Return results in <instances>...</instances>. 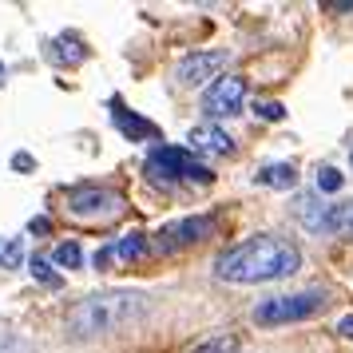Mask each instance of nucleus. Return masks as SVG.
<instances>
[{
	"instance_id": "1",
	"label": "nucleus",
	"mask_w": 353,
	"mask_h": 353,
	"mask_svg": "<svg viewBox=\"0 0 353 353\" xmlns=\"http://www.w3.org/2000/svg\"><path fill=\"white\" fill-rule=\"evenodd\" d=\"M302 266V254L290 239H278V234H254V239L239 242L219 254L214 262V274L223 282H234V286H254V282H278V278H290V274Z\"/></svg>"
},
{
	"instance_id": "2",
	"label": "nucleus",
	"mask_w": 353,
	"mask_h": 353,
	"mask_svg": "<svg viewBox=\"0 0 353 353\" xmlns=\"http://www.w3.org/2000/svg\"><path fill=\"white\" fill-rule=\"evenodd\" d=\"M151 314V298L139 290H103V294H88L68 310V334L72 337H103L115 330H128L135 321H143Z\"/></svg>"
},
{
	"instance_id": "3",
	"label": "nucleus",
	"mask_w": 353,
	"mask_h": 353,
	"mask_svg": "<svg viewBox=\"0 0 353 353\" xmlns=\"http://www.w3.org/2000/svg\"><path fill=\"white\" fill-rule=\"evenodd\" d=\"M143 171H147V179L159 183V187H175V183H210V171L199 163V155L187 151V147H171V143L155 147V151L147 155Z\"/></svg>"
},
{
	"instance_id": "4",
	"label": "nucleus",
	"mask_w": 353,
	"mask_h": 353,
	"mask_svg": "<svg viewBox=\"0 0 353 353\" xmlns=\"http://www.w3.org/2000/svg\"><path fill=\"white\" fill-rule=\"evenodd\" d=\"M330 305L325 290H298V294H274L254 305L258 325H286V321H305Z\"/></svg>"
},
{
	"instance_id": "5",
	"label": "nucleus",
	"mask_w": 353,
	"mask_h": 353,
	"mask_svg": "<svg viewBox=\"0 0 353 353\" xmlns=\"http://www.w3.org/2000/svg\"><path fill=\"white\" fill-rule=\"evenodd\" d=\"M214 226H219L214 214H191V219H179V223L163 226L159 234H155V250H159V254L187 250V246H194V242L210 239V234H214Z\"/></svg>"
},
{
	"instance_id": "6",
	"label": "nucleus",
	"mask_w": 353,
	"mask_h": 353,
	"mask_svg": "<svg viewBox=\"0 0 353 353\" xmlns=\"http://www.w3.org/2000/svg\"><path fill=\"white\" fill-rule=\"evenodd\" d=\"M68 210L76 219H115L123 214V194L112 187H76L68 191Z\"/></svg>"
},
{
	"instance_id": "7",
	"label": "nucleus",
	"mask_w": 353,
	"mask_h": 353,
	"mask_svg": "<svg viewBox=\"0 0 353 353\" xmlns=\"http://www.w3.org/2000/svg\"><path fill=\"white\" fill-rule=\"evenodd\" d=\"M242 99H246V80L242 76H219L203 92V112H207V119H230V115L242 112Z\"/></svg>"
},
{
	"instance_id": "8",
	"label": "nucleus",
	"mask_w": 353,
	"mask_h": 353,
	"mask_svg": "<svg viewBox=\"0 0 353 353\" xmlns=\"http://www.w3.org/2000/svg\"><path fill=\"white\" fill-rule=\"evenodd\" d=\"M226 64V52H191V56H183L179 60V83H187V88H199V83H207L210 76L219 80V72Z\"/></svg>"
},
{
	"instance_id": "9",
	"label": "nucleus",
	"mask_w": 353,
	"mask_h": 353,
	"mask_svg": "<svg viewBox=\"0 0 353 353\" xmlns=\"http://www.w3.org/2000/svg\"><path fill=\"white\" fill-rule=\"evenodd\" d=\"M187 139H191V151H203V155H230L234 151V139L214 123H194Z\"/></svg>"
},
{
	"instance_id": "10",
	"label": "nucleus",
	"mask_w": 353,
	"mask_h": 353,
	"mask_svg": "<svg viewBox=\"0 0 353 353\" xmlns=\"http://www.w3.org/2000/svg\"><path fill=\"white\" fill-rule=\"evenodd\" d=\"M112 119H115V128L123 131L128 139H159V131H155V123H147L143 115H135L128 112L119 99H112Z\"/></svg>"
},
{
	"instance_id": "11",
	"label": "nucleus",
	"mask_w": 353,
	"mask_h": 353,
	"mask_svg": "<svg viewBox=\"0 0 353 353\" xmlns=\"http://www.w3.org/2000/svg\"><path fill=\"white\" fill-rule=\"evenodd\" d=\"M321 234L353 239V203H330V207H325V223H321Z\"/></svg>"
},
{
	"instance_id": "12",
	"label": "nucleus",
	"mask_w": 353,
	"mask_h": 353,
	"mask_svg": "<svg viewBox=\"0 0 353 353\" xmlns=\"http://www.w3.org/2000/svg\"><path fill=\"white\" fill-rule=\"evenodd\" d=\"M254 183L290 191V187L298 183V167H294V163H270V167H258V171H254Z\"/></svg>"
},
{
	"instance_id": "13",
	"label": "nucleus",
	"mask_w": 353,
	"mask_h": 353,
	"mask_svg": "<svg viewBox=\"0 0 353 353\" xmlns=\"http://www.w3.org/2000/svg\"><path fill=\"white\" fill-rule=\"evenodd\" d=\"M298 219H302V226L310 230V234H321V223H325V203H318L314 194H298Z\"/></svg>"
},
{
	"instance_id": "14",
	"label": "nucleus",
	"mask_w": 353,
	"mask_h": 353,
	"mask_svg": "<svg viewBox=\"0 0 353 353\" xmlns=\"http://www.w3.org/2000/svg\"><path fill=\"white\" fill-rule=\"evenodd\" d=\"M83 56H88V48H83L76 36H60V40L48 44V60H56V64H80Z\"/></svg>"
},
{
	"instance_id": "15",
	"label": "nucleus",
	"mask_w": 353,
	"mask_h": 353,
	"mask_svg": "<svg viewBox=\"0 0 353 353\" xmlns=\"http://www.w3.org/2000/svg\"><path fill=\"white\" fill-rule=\"evenodd\" d=\"M151 254V242H147V234H123V239L115 242V258L119 262H139V258H147Z\"/></svg>"
},
{
	"instance_id": "16",
	"label": "nucleus",
	"mask_w": 353,
	"mask_h": 353,
	"mask_svg": "<svg viewBox=\"0 0 353 353\" xmlns=\"http://www.w3.org/2000/svg\"><path fill=\"white\" fill-rule=\"evenodd\" d=\"M0 266H4V270L24 266V239H20V234H4V239H0Z\"/></svg>"
},
{
	"instance_id": "17",
	"label": "nucleus",
	"mask_w": 353,
	"mask_h": 353,
	"mask_svg": "<svg viewBox=\"0 0 353 353\" xmlns=\"http://www.w3.org/2000/svg\"><path fill=\"white\" fill-rule=\"evenodd\" d=\"M52 262H56V266H64V270H80V266H83L80 242H60V246H56V254H52Z\"/></svg>"
},
{
	"instance_id": "18",
	"label": "nucleus",
	"mask_w": 353,
	"mask_h": 353,
	"mask_svg": "<svg viewBox=\"0 0 353 353\" xmlns=\"http://www.w3.org/2000/svg\"><path fill=\"white\" fill-rule=\"evenodd\" d=\"M28 270H32V278L40 282V286H52V290H60V286H64V278H60V274L52 270V262H48V258H32V266H28Z\"/></svg>"
},
{
	"instance_id": "19",
	"label": "nucleus",
	"mask_w": 353,
	"mask_h": 353,
	"mask_svg": "<svg viewBox=\"0 0 353 353\" xmlns=\"http://www.w3.org/2000/svg\"><path fill=\"white\" fill-rule=\"evenodd\" d=\"M341 183H345V179H341L337 167H321V171H318V191L321 194H337V191H341Z\"/></svg>"
},
{
	"instance_id": "20",
	"label": "nucleus",
	"mask_w": 353,
	"mask_h": 353,
	"mask_svg": "<svg viewBox=\"0 0 353 353\" xmlns=\"http://www.w3.org/2000/svg\"><path fill=\"white\" fill-rule=\"evenodd\" d=\"M0 353H28V341L17 337L8 325H0Z\"/></svg>"
},
{
	"instance_id": "21",
	"label": "nucleus",
	"mask_w": 353,
	"mask_h": 353,
	"mask_svg": "<svg viewBox=\"0 0 353 353\" xmlns=\"http://www.w3.org/2000/svg\"><path fill=\"white\" fill-rule=\"evenodd\" d=\"M191 353H234V337H210L203 345H194Z\"/></svg>"
},
{
	"instance_id": "22",
	"label": "nucleus",
	"mask_w": 353,
	"mask_h": 353,
	"mask_svg": "<svg viewBox=\"0 0 353 353\" xmlns=\"http://www.w3.org/2000/svg\"><path fill=\"white\" fill-rule=\"evenodd\" d=\"M254 115H258V119L278 123V119H286V108H282V103H274V99H266V103H254Z\"/></svg>"
},
{
	"instance_id": "23",
	"label": "nucleus",
	"mask_w": 353,
	"mask_h": 353,
	"mask_svg": "<svg viewBox=\"0 0 353 353\" xmlns=\"http://www.w3.org/2000/svg\"><path fill=\"white\" fill-rule=\"evenodd\" d=\"M115 262V242H108V246H99L96 250V270H108Z\"/></svg>"
},
{
	"instance_id": "24",
	"label": "nucleus",
	"mask_w": 353,
	"mask_h": 353,
	"mask_svg": "<svg viewBox=\"0 0 353 353\" xmlns=\"http://www.w3.org/2000/svg\"><path fill=\"white\" fill-rule=\"evenodd\" d=\"M12 167H17L20 175H28V171H32V167H36V159H32V155H28V151H17V155H12Z\"/></svg>"
},
{
	"instance_id": "25",
	"label": "nucleus",
	"mask_w": 353,
	"mask_h": 353,
	"mask_svg": "<svg viewBox=\"0 0 353 353\" xmlns=\"http://www.w3.org/2000/svg\"><path fill=\"white\" fill-rule=\"evenodd\" d=\"M28 230H32V234H48V230H52V223L44 219V214H40V219H32V223H28Z\"/></svg>"
},
{
	"instance_id": "26",
	"label": "nucleus",
	"mask_w": 353,
	"mask_h": 353,
	"mask_svg": "<svg viewBox=\"0 0 353 353\" xmlns=\"http://www.w3.org/2000/svg\"><path fill=\"white\" fill-rule=\"evenodd\" d=\"M337 334H341V337H353V314H350V318L337 321Z\"/></svg>"
},
{
	"instance_id": "27",
	"label": "nucleus",
	"mask_w": 353,
	"mask_h": 353,
	"mask_svg": "<svg viewBox=\"0 0 353 353\" xmlns=\"http://www.w3.org/2000/svg\"><path fill=\"white\" fill-rule=\"evenodd\" d=\"M325 8H334V12H353V4H345V0H325Z\"/></svg>"
},
{
	"instance_id": "28",
	"label": "nucleus",
	"mask_w": 353,
	"mask_h": 353,
	"mask_svg": "<svg viewBox=\"0 0 353 353\" xmlns=\"http://www.w3.org/2000/svg\"><path fill=\"white\" fill-rule=\"evenodd\" d=\"M0 83H4V64H0Z\"/></svg>"
},
{
	"instance_id": "29",
	"label": "nucleus",
	"mask_w": 353,
	"mask_h": 353,
	"mask_svg": "<svg viewBox=\"0 0 353 353\" xmlns=\"http://www.w3.org/2000/svg\"><path fill=\"white\" fill-rule=\"evenodd\" d=\"M350 163H353V147H350Z\"/></svg>"
}]
</instances>
